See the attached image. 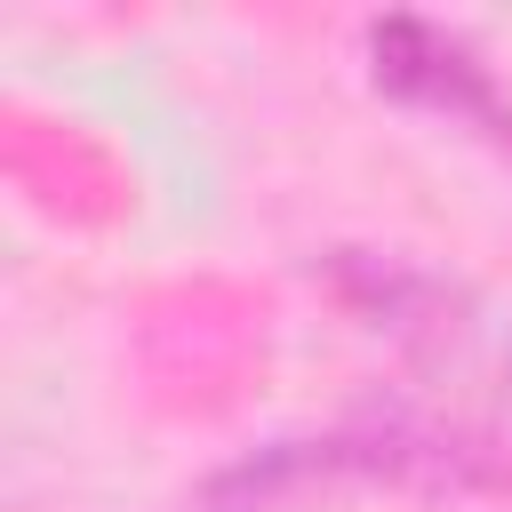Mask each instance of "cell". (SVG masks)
Here are the masks:
<instances>
[{"label": "cell", "mask_w": 512, "mask_h": 512, "mask_svg": "<svg viewBox=\"0 0 512 512\" xmlns=\"http://www.w3.org/2000/svg\"><path fill=\"white\" fill-rule=\"evenodd\" d=\"M320 480H384V488H432V496H472V488H512V456L496 440L464 432H424V424H352L320 440H280L240 456L232 472L208 480L216 512H256L280 496H304Z\"/></svg>", "instance_id": "cell-1"}, {"label": "cell", "mask_w": 512, "mask_h": 512, "mask_svg": "<svg viewBox=\"0 0 512 512\" xmlns=\"http://www.w3.org/2000/svg\"><path fill=\"white\" fill-rule=\"evenodd\" d=\"M368 72L384 96L440 112L448 128H472L488 152L512 160V96L496 88V72L472 56V40L424 24V16H376L368 24Z\"/></svg>", "instance_id": "cell-2"}, {"label": "cell", "mask_w": 512, "mask_h": 512, "mask_svg": "<svg viewBox=\"0 0 512 512\" xmlns=\"http://www.w3.org/2000/svg\"><path fill=\"white\" fill-rule=\"evenodd\" d=\"M504 456H512V360H504V392H496V432H488Z\"/></svg>", "instance_id": "cell-3"}]
</instances>
